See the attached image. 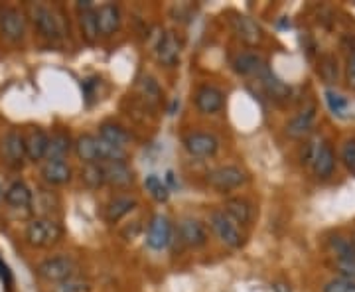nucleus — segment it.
Instances as JSON below:
<instances>
[{
  "label": "nucleus",
  "instance_id": "nucleus-1",
  "mask_svg": "<svg viewBox=\"0 0 355 292\" xmlns=\"http://www.w3.org/2000/svg\"><path fill=\"white\" fill-rule=\"evenodd\" d=\"M73 151L83 164H107V162H125L128 158L127 148H119L95 135H81L73 142Z\"/></svg>",
  "mask_w": 355,
  "mask_h": 292
},
{
  "label": "nucleus",
  "instance_id": "nucleus-2",
  "mask_svg": "<svg viewBox=\"0 0 355 292\" xmlns=\"http://www.w3.org/2000/svg\"><path fill=\"white\" fill-rule=\"evenodd\" d=\"M302 162L312 168L314 176L320 180L330 178L336 170V153L330 142L316 140L306 144V153L302 154Z\"/></svg>",
  "mask_w": 355,
  "mask_h": 292
},
{
  "label": "nucleus",
  "instance_id": "nucleus-3",
  "mask_svg": "<svg viewBox=\"0 0 355 292\" xmlns=\"http://www.w3.org/2000/svg\"><path fill=\"white\" fill-rule=\"evenodd\" d=\"M205 182L211 190L219 191V194H231V191L243 188L249 182V174L243 170L241 166H217V168L207 172Z\"/></svg>",
  "mask_w": 355,
  "mask_h": 292
},
{
  "label": "nucleus",
  "instance_id": "nucleus-4",
  "mask_svg": "<svg viewBox=\"0 0 355 292\" xmlns=\"http://www.w3.org/2000/svg\"><path fill=\"white\" fill-rule=\"evenodd\" d=\"M209 225L216 231L217 239L223 245H227L229 249H241L245 245L247 237L243 233L241 225H237L223 209H214L209 214Z\"/></svg>",
  "mask_w": 355,
  "mask_h": 292
},
{
  "label": "nucleus",
  "instance_id": "nucleus-5",
  "mask_svg": "<svg viewBox=\"0 0 355 292\" xmlns=\"http://www.w3.org/2000/svg\"><path fill=\"white\" fill-rule=\"evenodd\" d=\"M62 225L51 217H36L26 227V241L32 247H51L62 239Z\"/></svg>",
  "mask_w": 355,
  "mask_h": 292
},
{
  "label": "nucleus",
  "instance_id": "nucleus-6",
  "mask_svg": "<svg viewBox=\"0 0 355 292\" xmlns=\"http://www.w3.org/2000/svg\"><path fill=\"white\" fill-rule=\"evenodd\" d=\"M36 270L44 280L64 284L67 280L73 279L77 265L71 257H50V259L42 261Z\"/></svg>",
  "mask_w": 355,
  "mask_h": 292
},
{
  "label": "nucleus",
  "instance_id": "nucleus-7",
  "mask_svg": "<svg viewBox=\"0 0 355 292\" xmlns=\"http://www.w3.org/2000/svg\"><path fill=\"white\" fill-rule=\"evenodd\" d=\"M30 18H32V22L38 28V32L44 38L55 40L64 34V28H62L58 14L46 4H30Z\"/></svg>",
  "mask_w": 355,
  "mask_h": 292
},
{
  "label": "nucleus",
  "instance_id": "nucleus-8",
  "mask_svg": "<svg viewBox=\"0 0 355 292\" xmlns=\"http://www.w3.org/2000/svg\"><path fill=\"white\" fill-rule=\"evenodd\" d=\"M184 148L186 153L193 158H211L219 151V140L211 132H203V130H191L184 137Z\"/></svg>",
  "mask_w": 355,
  "mask_h": 292
},
{
  "label": "nucleus",
  "instance_id": "nucleus-9",
  "mask_svg": "<svg viewBox=\"0 0 355 292\" xmlns=\"http://www.w3.org/2000/svg\"><path fill=\"white\" fill-rule=\"evenodd\" d=\"M193 105L202 114H217L225 109V93L209 83L200 85L193 93Z\"/></svg>",
  "mask_w": 355,
  "mask_h": 292
},
{
  "label": "nucleus",
  "instance_id": "nucleus-10",
  "mask_svg": "<svg viewBox=\"0 0 355 292\" xmlns=\"http://www.w3.org/2000/svg\"><path fill=\"white\" fill-rule=\"evenodd\" d=\"M172 221L162 214H156L148 223V231H146V245L153 251H162L170 243H172Z\"/></svg>",
  "mask_w": 355,
  "mask_h": 292
},
{
  "label": "nucleus",
  "instance_id": "nucleus-11",
  "mask_svg": "<svg viewBox=\"0 0 355 292\" xmlns=\"http://www.w3.org/2000/svg\"><path fill=\"white\" fill-rule=\"evenodd\" d=\"M180 55H182V42L178 38L176 32L166 30L160 36V42L156 46V60L158 64L164 67H176L180 64Z\"/></svg>",
  "mask_w": 355,
  "mask_h": 292
},
{
  "label": "nucleus",
  "instance_id": "nucleus-12",
  "mask_svg": "<svg viewBox=\"0 0 355 292\" xmlns=\"http://www.w3.org/2000/svg\"><path fill=\"white\" fill-rule=\"evenodd\" d=\"M0 32H2L4 40H8L12 44L20 42L26 34L24 14L20 12L18 8H12V6L4 8L2 14H0Z\"/></svg>",
  "mask_w": 355,
  "mask_h": 292
},
{
  "label": "nucleus",
  "instance_id": "nucleus-13",
  "mask_svg": "<svg viewBox=\"0 0 355 292\" xmlns=\"http://www.w3.org/2000/svg\"><path fill=\"white\" fill-rule=\"evenodd\" d=\"M105 172V184L114 190H125L135 184V170L130 168L127 160L125 162H107L103 164Z\"/></svg>",
  "mask_w": 355,
  "mask_h": 292
},
{
  "label": "nucleus",
  "instance_id": "nucleus-14",
  "mask_svg": "<svg viewBox=\"0 0 355 292\" xmlns=\"http://www.w3.org/2000/svg\"><path fill=\"white\" fill-rule=\"evenodd\" d=\"M0 148H2V156L6 158V162L12 166H22L26 158V142L24 135L20 130H8L2 142H0Z\"/></svg>",
  "mask_w": 355,
  "mask_h": 292
},
{
  "label": "nucleus",
  "instance_id": "nucleus-15",
  "mask_svg": "<svg viewBox=\"0 0 355 292\" xmlns=\"http://www.w3.org/2000/svg\"><path fill=\"white\" fill-rule=\"evenodd\" d=\"M77 16L81 36L87 44H95L99 38V26H97V8L91 2H77Z\"/></svg>",
  "mask_w": 355,
  "mask_h": 292
},
{
  "label": "nucleus",
  "instance_id": "nucleus-16",
  "mask_svg": "<svg viewBox=\"0 0 355 292\" xmlns=\"http://www.w3.org/2000/svg\"><path fill=\"white\" fill-rule=\"evenodd\" d=\"M26 142V158L32 162H40L48 156V144H50V137L42 130V128L34 127L30 128L24 135Z\"/></svg>",
  "mask_w": 355,
  "mask_h": 292
},
{
  "label": "nucleus",
  "instance_id": "nucleus-17",
  "mask_svg": "<svg viewBox=\"0 0 355 292\" xmlns=\"http://www.w3.org/2000/svg\"><path fill=\"white\" fill-rule=\"evenodd\" d=\"M231 26H233V32H235L245 44H249V46H254V44H259V42L263 40V30H261V26L257 24L253 18L245 16V14H233Z\"/></svg>",
  "mask_w": 355,
  "mask_h": 292
},
{
  "label": "nucleus",
  "instance_id": "nucleus-18",
  "mask_svg": "<svg viewBox=\"0 0 355 292\" xmlns=\"http://www.w3.org/2000/svg\"><path fill=\"white\" fill-rule=\"evenodd\" d=\"M121 20H123V14H121V8L116 4H113V2L101 4L97 8L99 36H113L114 32L121 28Z\"/></svg>",
  "mask_w": 355,
  "mask_h": 292
},
{
  "label": "nucleus",
  "instance_id": "nucleus-19",
  "mask_svg": "<svg viewBox=\"0 0 355 292\" xmlns=\"http://www.w3.org/2000/svg\"><path fill=\"white\" fill-rule=\"evenodd\" d=\"M178 233H180V239L182 243H186L191 249H200L207 243V231L203 227V223H200L198 219H184L180 225H178Z\"/></svg>",
  "mask_w": 355,
  "mask_h": 292
},
{
  "label": "nucleus",
  "instance_id": "nucleus-20",
  "mask_svg": "<svg viewBox=\"0 0 355 292\" xmlns=\"http://www.w3.org/2000/svg\"><path fill=\"white\" fill-rule=\"evenodd\" d=\"M314 121H316V107L310 105V107L302 109V111L296 114L291 123L286 125V135H288L291 139H304V137H308V135L312 132Z\"/></svg>",
  "mask_w": 355,
  "mask_h": 292
},
{
  "label": "nucleus",
  "instance_id": "nucleus-21",
  "mask_svg": "<svg viewBox=\"0 0 355 292\" xmlns=\"http://www.w3.org/2000/svg\"><path fill=\"white\" fill-rule=\"evenodd\" d=\"M40 174L50 186H64V184H67L71 180L73 170H71V166L67 164L65 160H46L42 164Z\"/></svg>",
  "mask_w": 355,
  "mask_h": 292
},
{
  "label": "nucleus",
  "instance_id": "nucleus-22",
  "mask_svg": "<svg viewBox=\"0 0 355 292\" xmlns=\"http://www.w3.org/2000/svg\"><path fill=\"white\" fill-rule=\"evenodd\" d=\"M265 67V60L257 51H241L233 60V69L243 77H259Z\"/></svg>",
  "mask_w": 355,
  "mask_h": 292
},
{
  "label": "nucleus",
  "instance_id": "nucleus-23",
  "mask_svg": "<svg viewBox=\"0 0 355 292\" xmlns=\"http://www.w3.org/2000/svg\"><path fill=\"white\" fill-rule=\"evenodd\" d=\"M137 205H139V202H137L135 196H127V194L125 196H114L113 200L107 203V207H105V219H107V223H119Z\"/></svg>",
  "mask_w": 355,
  "mask_h": 292
},
{
  "label": "nucleus",
  "instance_id": "nucleus-24",
  "mask_svg": "<svg viewBox=\"0 0 355 292\" xmlns=\"http://www.w3.org/2000/svg\"><path fill=\"white\" fill-rule=\"evenodd\" d=\"M237 225H249L253 221V205L245 198H227L221 207Z\"/></svg>",
  "mask_w": 355,
  "mask_h": 292
},
{
  "label": "nucleus",
  "instance_id": "nucleus-25",
  "mask_svg": "<svg viewBox=\"0 0 355 292\" xmlns=\"http://www.w3.org/2000/svg\"><path fill=\"white\" fill-rule=\"evenodd\" d=\"M257 79H259V83L263 85V89L266 91V95H268L270 99L282 101V99H286V97L291 95V87H288L284 81H280L279 77L268 69V65L261 71V76L257 77Z\"/></svg>",
  "mask_w": 355,
  "mask_h": 292
},
{
  "label": "nucleus",
  "instance_id": "nucleus-26",
  "mask_svg": "<svg viewBox=\"0 0 355 292\" xmlns=\"http://www.w3.org/2000/svg\"><path fill=\"white\" fill-rule=\"evenodd\" d=\"M99 137L103 140H107L109 144H113V146H119V148H127L128 144H130V132H128L127 128L121 127V125H116L113 121H105L101 127H99Z\"/></svg>",
  "mask_w": 355,
  "mask_h": 292
},
{
  "label": "nucleus",
  "instance_id": "nucleus-27",
  "mask_svg": "<svg viewBox=\"0 0 355 292\" xmlns=\"http://www.w3.org/2000/svg\"><path fill=\"white\" fill-rule=\"evenodd\" d=\"M4 200L10 207L26 209L32 205V190L26 186L24 182H14L8 186V190L4 191Z\"/></svg>",
  "mask_w": 355,
  "mask_h": 292
},
{
  "label": "nucleus",
  "instance_id": "nucleus-28",
  "mask_svg": "<svg viewBox=\"0 0 355 292\" xmlns=\"http://www.w3.org/2000/svg\"><path fill=\"white\" fill-rule=\"evenodd\" d=\"M71 139L64 130H58L50 137V144H48V156L46 160H65V156L71 151Z\"/></svg>",
  "mask_w": 355,
  "mask_h": 292
},
{
  "label": "nucleus",
  "instance_id": "nucleus-29",
  "mask_svg": "<svg viewBox=\"0 0 355 292\" xmlns=\"http://www.w3.org/2000/svg\"><path fill=\"white\" fill-rule=\"evenodd\" d=\"M81 182L87 186L89 190H99L105 186V172L103 164H83L81 170Z\"/></svg>",
  "mask_w": 355,
  "mask_h": 292
},
{
  "label": "nucleus",
  "instance_id": "nucleus-30",
  "mask_svg": "<svg viewBox=\"0 0 355 292\" xmlns=\"http://www.w3.org/2000/svg\"><path fill=\"white\" fill-rule=\"evenodd\" d=\"M144 188L153 196V200H156L158 203L168 202V198H170V188L156 174H150L148 178L144 180Z\"/></svg>",
  "mask_w": 355,
  "mask_h": 292
},
{
  "label": "nucleus",
  "instance_id": "nucleus-31",
  "mask_svg": "<svg viewBox=\"0 0 355 292\" xmlns=\"http://www.w3.org/2000/svg\"><path fill=\"white\" fill-rule=\"evenodd\" d=\"M343 166L347 168V172L355 176V139H347L342 144V153H340Z\"/></svg>",
  "mask_w": 355,
  "mask_h": 292
},
{
  "label": "nucleus",
  "instance_id": "nucleus-32",
  "mask_svg": "<svg viewBox=\"0 0 355 292\" xmlns=\"http://www.w3.org/2000/svg\"><path fill=\"white\" fill-rule=\"evenodd\" d=\"M320 71H322V77L328 81V83H334L338 81V62L331 58V55H326L322 60V65H320Z\"/></svg>",
  "mask_w": 355,
  "mask_h": 292
},
{
  "label": "nucleus",
  "instance_id": "nucleus-33",
  "mask_svg": "<svg viewBox=\"0 0 355 292\" xmlns=\"http://www.w3.org/2000/svg\"><path fill=\"white\" fill-rule=\"evenodd\" d=\"M324 292H355V280L336 277L324 286Z\"/></svg>",
  "mask_w": 355,
  "mask_h": 292
},
{
  "label": "nucleus",
  "instance_id": "nucleus-34",
  "mask_svg": "<svg viewBox=\"0 0 355 292\" xmlns=\"http://www.w3.org/2000/svg\"><path fill=\"white\" fill-rule=\"evenodd\" d=\"M345 83L349 89L355 91V40L352 42V48L347 53V64H345Z\"/></svg>",
  "mask_w": 355,
  "mask_h": 292
},
{
  "label": "nucleus",
  "instance_id": "nucleus-35",
  "mask_svg": "<svg viewBox=\"0 0 355 292\" xmlns=\"http://www.w3.org/2000/svg\"><path fill=\"white\" fill-rule=\"evenodd\" d=\"M326 99H328V105H330V109L334 113L342 114L347 109V101L343 99L342 95H338L334 91H326Z\"/></svg>",
  "mask_w": 355,
  "mask_h": 292
},
{
  "label": "nucleus",
  "instance_id": "nucleus-36",
  "mask_svg": "<svg viewBox=\"0 0 355 292\" xmlns=\"http://www.w3.org/2000/svg\"><path fill=\"white\" fill-rule=\"evenodd\" d=\"M140 89H142V93H144L148 99H153V101H158V99H160V89H158V85L154 83L153 77H144V79L140 81Z\"/></svg>",
  "mask_w": 355,
  "mask_h": 292
},
{
  "label": "nucleus",
  "instance_id": "nucleus-37",
  "mask_svg": "<svg viewBox=\"0 0 355 292\" xmlns=\"http://www.w3.org/2000/svg\"><path fill=\"white\" fill-rule=\"evenodd\" d=\"M58 292H91V286H89L87 282H81V280H67V282H64L60 289H58Z\"/></svg>",
  "mask_w": 355,
  "mask_h": 292
},
{
  "label": "nucleus",
  "instance_id": "nucleus-38",
  "mask_svg": "<svg viewBox=\"0 0 355 292\" xmlns=\"http://www.w3.org/2000/svg\"><path fill=\"white\" fill-rule=\"evenodd\" d=\"M352 245H354V251H355V233L352 235Z\"/></svg>",
  "mask_w": 355,
  "mask_h": 292
},
{
  "label": "nucleus",
  "instance_id": "nucleus-39",
  "mask_svg": "<svg viewBox=\"0 0 355 292\" xmlns=\"http://www.w3.org/2000/svg\"><path fill=\"white\" fill-rule=\"evenodd\" d=\"M0 196H2V188H0Z\"/></svg>",
  "mask_w": 355,
  "mask_h": 292
}]
</instances>
